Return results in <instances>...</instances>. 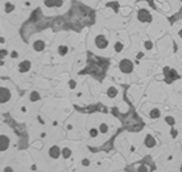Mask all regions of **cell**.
Listing matches in <instances>:
<instances>
[{
    "instance_id": "6da1fadb",
    "label": "cell",
    "mask_w": 182,
    "mask_h": 172,
    "mask_svg": "<svg viewBox=\"0 0 182 172\" xmlns=\"http://www.w3.org/2000/svg\"><path fill=\"white\" fill-rule=\"evenodd\" d=\"M120 70L123 72H126V74H129V72H132V70H133L132 62H131L129 59H123V61L120 62Z\"/></svg>"
},
{
    "instance_id": "7a4b0ae2",
    "label": "cell",
    "mask_w": 182,
    "mask_h": 172,
    "mask_svg": "<svg viewBox=\"0 0 182 172\" xmlns=\"http://www.w3.org/2000/svg\"><path fill=\"white\" fill-rule=\"evenodd\" d=\"M137 17H139V20H140L141 22H149V21H152V16H150V13L148 12L147 9H140V11H139Z\"/></svg>"
},
{
    "instance_id": "3957f363",
    "label": "cell",
    "mask_w": 182,
    "mask_h": 172,
    "mask_svg": "<svg viewBox=\"0 0 182 172\" xmlns=\"http://www.w3.org/2000/svg\"><path fill=\"white\" fill-rule=\"evenodd\" d=\"M95 44H96V46H98L99 49H106V47L108 46V41L106 39L104 36H98L96 39H95Z\"/></svg>"
},
{
    "instance_id": "277c9868",
    "label": "cell",
    "mask_w": 182,
    "mask_h": 172,
    "mask_svg": "<svg viewBox=\"0 0 182 172\" xmlns=\"http://www.w3.org/2000/svg\"><path fill=\"white\" fill-rule=\"evenodd\" d=\"M0 93H1V97H0V103H1V104L7 103V101L9 100V97H11V92L8 91L7 88H4V87H3V88L0 89Z\"/></svg>"
},
{
    "instance_id": "5b68a950",
    "label": "cell",
    "mask_w": 182,
    "mask_h": 172,
    "mask_svg": "<svg viewBox=\"0 0 182 172\" xmlns=\"http://www.w3.org/2000/svg\"><path fill=\"white\" fill-rule=\"evenodd\" d=\"M8 146H9V139H8V137L1 135V137H0V150L1 151L7 150Z\"/></svg>"
},
{
    "instance_id": "8992f818",
    "label": "cell",
    "mask_w": 182,
    "mask_h": 172,
    "mask_svg": "<svg viewBox=\"0 0 182 172\" xmlns=\"http://www.w3.org/2000/svg\"><path fill=\"white\" fill-rule=\"evenodd\" d=\"M29 69H30V62H28V61L21 62V63H20V66H19L20 72H27Z\"/></svg>"
},
{
    "instance_id": "52a82bcc",
    "label": "cell",
    "mask_w": 182,
    "mask_h": 172,
    "mask_svg": "<svg viewBox=\"0 0 182 172\" xmlns=\"http://www.w3.org/2000/svg\"><path fill=\"white\" fill-rule=\"evenodd\" d=\"M46 7H59L62 5V0H45Z\"/></svg>"
},
{
    "instance_id": "ba28073f",
    "label": "cell",
    "mask_w": 182,
    "mask_h": 172,
    "mask_svg": "<svg viewBox=\"0 0 182 172\" xmlns=\"http://www.w3.org/2000/svg\"><path fill=\"white\" fill-rule=\"evenodd\" d=\"M59 154H61V151H59V147H57V146L52 147V148H50V151H49V155L52 158H54V159L59 156Z\"/></svg>"
},
{
    "instance_id": "9c48e42d",
    "label": "cell",
    "mask_w": 182,
    "mask_h": 172,
    "mask_svg": "<svg viewBox=\"0 0 182 172\" xmlns=\"http://www.w3.org/2000/svg\"><path fill=\"white\" fill-rule=\"evenodd\" d=\"M155 145H156L155 138H153L152 135H147V138H145V146L147 147H153Z\"/></svg>"
},
{
    "instance_id": "30bf717a",
    "label": "cell",
    "mask_w": 182,
    "mask_h": 172,
    "mask_svg": "<svg viewBox=\"0 0 182 172\" xmlns=\"http://www.w3.org/2000/svg\"><path fill=\"white\" fill-rule=\"evenodd\" d=\"M33 47H35L36 51H42L45 47V42L44 41H36L35 45H33Z\"/></svg>"
},
{
    "instance_id": "8fae6325",
    "label": "cell",
    "mask_w": 182,
    "mask_h": 172,
    "mask_svg": "<svg viewBox=\"0 0 182 172\" xmlns=\"http://www.w3.org/2000/svg\"><path fill=\"white\" fill-rule=\"evenodd\" d=\"M116 95H118V89H116L115 87H110L108 88V96L110 97H115Z\"/></svg>"
},
{
    "instance_id": "7c38bea8",
    "label": "cell",
    "mask_w": 182,
    "mask_h": 172,
    "mask_svg": "<svg viewBox=\"0 0 182 172\" xmlns=\"http://www.w3.org/2000/svg\"><path fill=\"white\" fill-rule=\"evenodd\" d=\"M158 116H160V111H158V109H153V111H150V117L152 118H157Z\"/></svg>"
},
{
    "instance_id": "4fadbf2b",
    "label": "cell",
    "mask_w": 182,
    "mask_h": 172,
    "mask_svg": "<svg viewBox=\"0 0 182 172\" xmlns=\"http://www.w3.org/2000/svg\"><path fill=\"white\" fill-rule=\"evenodd\" d=\"M62 155H64V158H69L70 155H72V151H70V148H64V151H62Z\"/></svg>"
},
{
    "instance_id": "5bb4252c",
    "label": "cell",
    "mask_w": 182,
    "mask_h": 172,
    "mask_svg": "<svg viewBox=\"0 0 182 172\" xmlns=\"http://www.w3.org/2000/svg\"><path fill=\"white\" fill-rule=\"evenodd\" d=\"M58 53L61 55H65L67 53V47L66 46H59V49H58Z\"/></svg>"
},
{
    "instance_id": "9a60e30c",
    "label": "cell",
    "mask_w": 182,
    "mask_h": 172,
    "mask_svg": "<svg viewBox=\"0 0 182 172\" xmlns=\"http://www.w3.org/2000/svg\"><path fill=\"white\" fill-rule=\"evenodd\" d=\"M13 9H15V7H13L12 4H9V3H7V4H5V12H12Z\"/></svg>"
},
{
    "instance_id": "2e32d148",
    "label": "cell",
    "mask_w": 182,
    "mask_h": 172,
    "mask_svg": "<svg viewBox=\"0 0 182 172\" xmlns=\"http://www.w3.org/2000/svg\"><path fill=\"white\" fill-rule=\"evenodd\" d=\"M38 98H40V95L37 93V92H33V93L30 95V100H32V101H37Z\"/></svg>"
},
{
    "instance_id": "e0dca14e",
    "label": "cell",
    "mask_w": 182,
    "mask_h": 172,
    "mask_svg": "<svg viewBox=\"0 0 182 172\" xmlns=\"http://www.w3.org/2000/svg\"><path fill=\"white\" fill-rule=\"evenodd\" d=\"M115 50H116V51H121V50H123V45H121L120 44V42H116V44H115Z\"/></svg>"
},
{
    "instance_id": "ac0fdd59",
    "label": "cell",
    "mask_w": 182,
    "mask_h": 172,
    "mask_svg": "<svg viewBox=\"0 0 182 172\" xmlns=\"http://www.w3.org/2000/svg\"><path fill=\"white\" fill-rule=\"evenodd\" d=\"M108 131V128H107L106 123H102L100 125V133H107Z\"/></svg>"
},
{
    "instance_id": "d6986e66",
    "label": "cell",
    "mask_w": 182,
    "mask_h": 172,
    "mask_svg": "<svg viewBox=\"0 0 182 172\" xmlns=\"http://www.w3.org/2000/svg\"><path fill=\"white\" fill-rule=\"evenodd\" d=\"M165 121H166L169 125H172V126L174 125V118H173V117H166V120H165Z\"/></svg>"
},
{
    "instance_id": "ffe728a7",
    "label": "cell",
    "mask_w": 182,
    "mask_h": 172,
    "mask_svg": "<svg viewBox=\"0 0 182 172\" xmlns=\"http://www.w3.org/2000/svg\"><path fill=\"white\" fill-rule=\"evenodd\" d=\"M90 134H91V137H96V135H98V130H96V129H91Z\"/></svg>"
},
{
    "instance_id": "44dd1931",
    "label": "cell",
    "mask_w": 182,
    "mask_h": 172,
    "mask_svg": "<svg viewBox=\"0 0 182 172\" xmlns=\"http://www.w3.org/2000/svg\"><path fill=\"white\" fill-rule=\"evenodd\" d=\"M107 7H113V8H115V11H118V4H116V3H108V4H107Z\"/></svg>"
},
{
    "instance_id": "7402d4cb",
    "label": "cell",
    "mask_w": 182,
    "mask_h": 172,
    "mask_svg": "<svg viewBox=\"0 0 182 172\" xmlns=\"http://www.w3.org/2000/svg\"><path fill=\"white\" fill-rule=\"evenodd\" d=\"M69 86H70V88H75V86H77V83L74 80H70L69 81Z\"/></svg>"
},
{
    "instance_id": "603a6c76",
    "label": "cell",
    "mask_w": 182,
    "mask_h": 172,
    "mask_svg": "<svg viewBox=\"0 0 182 172\" xmlns=\"http://www.w3.org/2000/svg\"><path fill=\"white\" fill-rule=\"evenodd\" d=\"M170 74H172V76H173V79H177V78H178L177 72H176V71H174V70H172V71H170Z\"/></svg>"
},
{
    "instance_id": "cb8c5ba5",
    "label": "cell",
    "mask_w": 182,
    "mask_h": 172,
    "mask_svg": "<svg viewBox=\"0 0 182 172\" xmlns=\"http://www.w3.org/2000/svg\"><path fill=\"white\" fill-rule=\"evenodd\" d=\"M145 47H147V49H152V42H150V41H147V42H145Z\"/></svg>"
},
{
    "instance_id": "d4e9b609",
    "label": "cell",
    "mask_w": 182,
    "mask_h": 172,
    "mask_svg": "<svg viewBox=\"0 0 182 172\" xmlns=\"http://www.w3.org/2000/svg\"><path fill=\"white\" fill-rule=\"evenodd\" d=\"M82 164H83V166H89V164H90V162H89L87 159H84L83 162H82Z\"/></svg>"
},
{
    "instance_id": "484cf974",
    "label": "cell",
    "mask_w": 182,
    "mask_h": 172,
    "mask_svg": "<svg viewBox=\"0 0 182 172\" xmlns=\"http://www.w3.org/2000/svg\"><path fill=\"white\" fill-rule=\"evenodd\" d=\"M11 55H12V58H17V57H19V54H17V53H16V51H13Z\"/></svg>"
},
{
    "instance_id": "4316f807",
    "label": "cell",
    "mask_w": 182,
    "mask_h": 172,
    "mask_svg": "<svg viewBox=\"0 0 182 172\" xmlns=\"http://www.w3.org/2000/svg\"><path fill=\"white\" fill-rule=\"evenodd\" d=\"M172 135H174L176 137V135H177V130H172Z\"/></svg>"
},
{
    "instance_id": "83f0119b",
    "label": "cell",
    "mask_w": 182,
    "mask_h": 172,
    "mask_svg": "<svg viewBox=\"0 0 182 172\" xmlns=\"http://www.w3.org/2000/svg\"><path fill=\"white\" fill-rule=\"evenodd\" d=\"M180 37H182V30H180Z\"/></svg>"
}]
</instances>
